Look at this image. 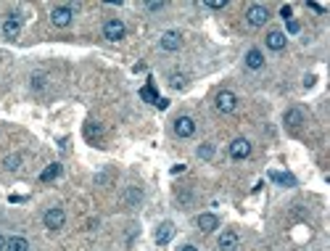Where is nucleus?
<instances>
[{
  "mask_svg": "<svg viewBox=\"0 0 330 251\" xmlns=\"http://www.w3.org/2000/svg\"><path fill=\"white\" fill-rule=\"evenodd\" d=\"M124 35H127V27H124L122 19H106L103 21V40L119 42V40H124Z\"/></svg>",
  "mask_w": 330,
  "mask_h": 251,
  "instance_id": "1",
  "label": "nucleus"
},
{
  "mask_svg": "<svg viewBox=\"0 0 330 251\" xmlns=\"http://www.w3.org/2000/svg\"><path fill=\"white\" fill-rule=\"evenodd\" d=\"M214 106L219 114H232L235 106H238V96H235L232 90H219L217 98H214Z\"/></svg>",
  "mask_w": 330,
  "mask_h": 251,
  "instance_id": "2",
  "label": "nucleus"
},
{
  "mask_svg": "<svg viewBox=\"0 0 330 251\" xmlns=\"http://www.w3.org/2000/svg\"><path fill=\"white\" fill-rule=\"evenodd\" d=\"M246 21H248V27H264L267 21H270V8L267 6H248V11H246Z\"/></svg>",
  "mask_w": 330,
  "mask_h": 251,
  "instance_id": "3",
  "label": "nucleus"
},
{
  "mask_svg": "<svg viewBox=\"0 0 330 251\" xmlns=\"http://www.w3.org/2000/svg\"><path fill=\"white\" fill-rule=\"evenodd\" d=\"M42 222H45V227H48V230H53V233H56V230H61V227L66 225V212H64V209H58V207H53V209L45 212Z\"/></svg>",
  "mask_w": 330,
  "mask_h": 251,
  "instance_id": "4",
  "label": "nucleus"
},
{
  "mask_svg": "<svg viewBox=\"0 0 330 251\" xmlns=\"http://www.w3.org/2000/svg\"><path fill=\"white\" fill-rule=\"evenodd\" d=\"M72 19H74V8L72 6H56L53 11H51V21H53V27H69L72 24Z\"/></svg>",
  "mask_w": 330,
  "mask_h": 251,
  "instance_id": "5",
  "label": "nucleus"
},
{
  "mask_svg": "<svg viewBox=\"0 0 330 251\" xmlns=\"http://www.w3.org/2000/svg\"><path fill=\"white\" fill-rule=\"evenodd\" d=\"M248 156H251V140H246V138H235L232 143H230V159L243 162V159H248Z\"/></svg>",
  "mask_w": 330,
  "mask_h": 251,
  "instance_id": "6",
  "label": "nucleus"
},
{
  "mask_svg": "<svg viewBox=\"0 0 330 251\" xmlns=\"http://www.w3.org/2000/svg\"><path fill=\"white\" fill-rule=\"evenodd\" d=\"M159 45H161V51L175 53V51H180V48H182V35L177 32V29H169V32H164V35H161Z\"/></svg>",
  "mask_w": 330,
  "mask_h": 251,
  "instance_id": "7",
  "label": "nucleus"
},
{
  "mask_svg": "<svg viewBox=\"0 0 330 251\" xmlns=\"http://www.w3.org/2000/svg\"><path fill=\"white\" fill-rule=\"evenodd\" d=\"M175 135L177 138H193L196 135V119L193 117H177L175 119Z\"/></svg>",
  "mask_w": 330,
  "mask_h": 251,
  "instance_id": "8",
  "label": "nucleus"
},
{
  "mask_svg": "<svg viewBox=\"0 0 330 251\" xmlns=\"http://www.w3.org/2000/svg\"><path fill=\"white\" fill-rule=\"evenodd\" d=\"M3 35H6L8 40H16V37L21 35V16H19V13H11V16H6V21H3Z\"/></svg>",
  "mask_w": 330,
  "mask_h": 251,
  "instance_id": "9",
  "label": "nucleus"
},
{
  "mask_svg": "<svg viewBox=\"0 0 330 251\" xmlns=\"http://www.w3.org/2000/svg\"><path fill=\"white\" fill-rule=\"evenodd\" d=\"M286 42H288V37H286V32H280V29H270V32H267V48L270 51H282Z\"/></svg>",
  "mask_w": 330,
  "mask_h": 251,
  "instance_id": "10",
  "label": "nucleus"
},
{
  "mask_svg": "<svg viewBox=\"0 0 330 251\" xmlns=\"http://www.w3.org/2000/svg\"><path fill=\"white\" fill-rule=\"evenodd\" d=\"M238 243H241V238H238L235 230H225L222 235H219V251H235Z\"/></svg>",
  "mask_w": 330,
  "mask_h": 251,
  "instance_id": "11",
  "label": "nucleus"
},
{
  "mask_svg": "<svg viewBox=\"0 0 330 251\" xmlns=\"http://www.w3.org/2000/svg\"><path fill=\"white\" fill-rule=\"evenodd\" d=\"M196 225H198V230H203V233H211V230H217L219 227V217L217 214H198V219H196Z\"/></svg>",
  "mask_w": 330,
  "mask_h": 251,
  "instance_id": "12",
  "label": "nucleus"
},
{
  "mask_svg": "<svg viewBox=\"0 0 330 251\" xmlns=\"http://www.w3.org/2000/svg\"><path fill=\"white\" fill-rule=\"evenodd\" d=\"M172 235H175V225H172V222H161L159 230H156V243H159V246H167V243L172 241Z\"/></svg>",
  "mask_w": 330,
  "mask_h": 251,
  "instance_id": "13",
  "label": "nucleus"
},
{
  "mask_svg": "<svg viewBox=\"0 0 330 251\" xmlns=\"http://www.w3.org/2000/svg\"><path fill=\"white\" fill-rule=\"evenodd\" d=\"M282 122H286L288 127H301V124H304V111H301V108H288L286 117H282Z\"/></svg>",
  "mask_w": 330,
  "mask_h": 251,
  "instance_id": "14",
  "label": "nucleus"
},
{
  "mask_svg": "<svg viewBox=\"0 0 330 251\" xmlns=\"http://www.w3.org/2000/svg\"><path fill=\"white\" fill-rule=\"evenodd\" d=\"M246 66H248V69H262V66H264V56H262L259 48H251V51L246 53Z\"/></svg>",
  "mask_w": 330,
  "mask_h": 251,
  "instance_id": "15",
  "label": "nucleus"
},
{
  "mask_svg": "<svg viewBox=\"0 0 330 251\" xmlns=\"http://www.w3.org/2000/svg\"><path fill=\"white\" fill-rule=\"evenodd\" d=\"M6 251H29V241L21 238V235H13V238L6 241Z\"/></svg>",
  "mask_w": 330,
  "mask_h": 251,
  "instance_id": "16",
  "label": "nucleus"
},
{
  "mask_svg": "<svg viewBox=\"0 0 330 251\" xmlns=\"http://www.w3.org/2000/svg\"><path fill=\"white\" fill-rule=\"evenodd\" d=\"M270 180L277 182V185H286V188H293L296 185V177L288 175V172H270Z\"/></svg>",
  "mask_w": 330,
  "mask_h": 251,
  "instance_id": "17",
  "label": "nucleus"
},
{
  "mask_svg": "<svg viewBox=\"0 0 330 251\" xmlns=\"http://www.w3.org/2000/svg\"><path fill=\"white\" fill-rule=\"evenodd\" d=\"M61 175V164H51V167H45L42 172H40V182H51V180H56Z\"/></svg>",
  "mask_w": 330,
  "mask_h": 251,
  "instance_id": "18",
  "label": "nucleus"
},
{
  "mask_svg": "<svg viewBox=\"0 0 330 251\" xmlns=\"http://www.w3.org/2000/svg\"><path fill=\"white\" fill-rule=\"evenodd\" d=\"M169 85L175 87V90H185L187 87V77L180 74V72H175V74H169Z\"/></svg>",
  "mask_w": 330,
  "mask_h": 251,
  "instance_id": "19",
  "label": "nucleus"
},
{
  "mask_svg": "<svg viewBox=\"0 0 330 251\" xmlns=\"http://www.w3.org/2000/svg\"><path fill=\"white\" fill-rule=\"evenodd\" d=\"M140 98H146V101H151V103H156V101H159V96H156L153 85H146L143 90H140Z\"/></svg>",
  "mask_w": 330,
  "mask_h": 251,
  "instance_id": "20",
  "label": "nucleus"
},
{
  "mask_svg": "<svg viewBox=\"0 0 330 251\" xmlns=\"http://www.w3.org/2000/svg\"><path fill=\"white\" fill-rule=\"evenodd\" d=\"M198 159H211V156H214V146L211 143H203V146H198Z\"/></svg>",
  "mask_w": 330,
  "mask_h": 251,
  "instance_id": "21",
  "label": "nucleus"
},
{
  "mask_svg": "<svg viewBox=\"0 0 330 251\" xmlns=\"http://www.w3.org/2000/svg\"><path fill=\"white\" fill-rule=\"evenodd\" d=\"M3 164H6V169L16 172V169H19V164H21V156H19V153H13V156H8V159H6Z\"/></svg>",
  "mask_w": 330,
  "mask_h": 251,
  "instance_id": "22",
  "label": "nucleus"
},
{
  "mask_svg": "<svg viewBox=\"0 0 330 251\" xmlns=\"http://www.w3.org/2000/svg\"><path fill=\"white\" fill-rule=\"evenodd\" d=\"M206 8H211V11H222L225 6H227V0H209V3H203Z\"/></svg>",
  "mask_w": 330,
  "mask_h": 251,
  "instance_id": "23",
  "label": "nucleus"
},
{
  "mask_svg": "<svg viewBox=\"0 0 330 251\" xmlns=\"http://www.w3.org/2000/svg\"><path fill=\"white\" fill-rule=\"evenodd\" d=\"M280 16L286 19V21H288V19H293V6H282V8H280Z\"/></svg>",
  "mask_w": 330,
  "mask_h": 251,
  "instance_id": "24",
  "label": "nucleus"
},
{
  "mask_svg": "<svg viewBox=\"0 0 330 251\" xmlns=\"http://www.w3.org/2000/svg\"><path fill=\"white\" fill-rule=\"evenodd\" d=\"M42 85H45V74H37V77H32V87H35V90H40Z\"/></svg>",
  "mask_w": 330,
  "mask_h": 251,
  "instance_id": "25",
  "label": "nucleus"
},
{
  "mask_svg": "<svg viewBox=\"0 0 330 251\" xmlns=\"http://www.w3.org/2000/svg\"><path fill=\"white\" fill-rule=\"evenodd\" d=\"M286 24H288V32H291V35H296L298 29H301V27H298V21H293V19H288Z\"/></svg>",
  "mask_w": 330,
  "mask_h": 251,
  "instance_id": "26",
  "label": "nucleus"
},
{
  "mask_svg": "<svg viewBox=\"0 0 330 251\" xmlns=\"http://www.w3.org/2000/svg\"><path fill=\"white\" fill-rule=\"evenodd\" d=\"M146 8H148V11H161L164 3H146Z\"/></svg>",
  "mask_w": 330,
  "mask_h": 251,
  "instance_id": "27",
  "label": "nucleus"
},
{
  "mask_svg": "<svg viewBox=\"0 0 330 251\" xmlns=\"http://www.w3.org/2000/svg\"><path fill=\"white\" fill-rule=\"evenodd\" d=\"M309 8H312L314 13H325V6H317V3H309Z\"/></svg>",
  "mask_w": 330,
  "mask_h": 251,
  "instance_id": "28",
  "label": "nucleus"
},
{
  "mask_svg": "<svg viewBox=\"0 0 330 251\" xmlns=\"http://www.w3.org/2000/svg\"><path fill=\"white\" fill-rule=\"evenodd\" d=\"M180 172H185V164H175V167H172V175H180Z\"/></svg>",
  "mask_w": 330,
  "mask_h": 251,
  "instance_id": "29",
  "label": "nucleus"
},
{
  "mask_svg": "<svg viewBox=\"0 0 330 251\" xmlns=\"http://www.w3.org/2000/svg\"><path fill=\"white\" fill-rule=\"evenodd\" d=\"M156 106H159V108H161V111H164V108L169 106V101H167V98H159V101H156Z\"/></svg>",
  "mask_w": 330,
  "mask_h": 251,
  "instance_id": "30",
  "label": "nucleus"
},
{
  "mask_svg": "<svg viewBox=\"0 0 330 251\" xmlns=\"http://www.w3.org/2000/svg\"><path fill=\"white\" fill-rule=\"evenodd\" d=\"M180 251H198V248H196V246H191V243H187V246H182Z\"/></svg>",
  "mask_w": 330,
  "mask_h": 251,
  "instance_id": "31",
  "label": "nucleus"
},
{
  "mask_svg": "<svg viewBox=\"0 0 330 251\" xmlns=\"http://www.w3.org/2000/svg\"><path fill=\"white\" fill-rule=\"evenodd\" d=\"M0 251H6V238L0 235Z\"/></svg>",
  "mask_w": 330,
  "mask_h": 251,
  "instance_id": "32",
  "label": "nucleus"
}]
</instances>
